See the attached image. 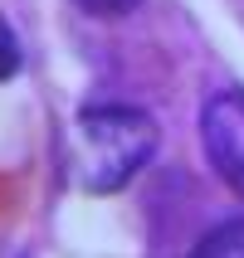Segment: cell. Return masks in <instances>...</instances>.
<instances>
[{
	"mask_svg": "<svg viewBox=\"0 0 244 258\" xmlns=\"http://www.w3.org/2000/svg\"><path fill=\"white\" fill-rule=\"evenodd\" d=\"M157 117L132 102H88L69 122V175L93 195L122 190L157 156Z\"/></svg>",
	"mask_w": 244,
	"mask_h": 258,
	"instance_id": "obj_1",
	"label": "cell"
},
{
	"mask_svg": "<svg viewBox=\"0 0 244 258\" xmlns=\"http://www.w3.org/2000/svg\"><path fill=\"white\" fill-rule=\"evenodd\" d=\"M201 142L215 175L234 195H244V88L215 93L201 107Z\"/></svg>",
	"mask_w": 244,
	"mask_h": 258,
	"instance_id": "obj_2",
	"label": "cell"
},
{
	"mask_svg": "<svg viewBox=\"0 0 244 258\" xmlns=\"http://www.w3.org/2000/svg\"><path fill=\"white\" fill-rule=\"evenodd\" d=\"M190 258H244V219L215 224L201 244L190 248Z\"/></svg>",
	"mask_w": 244,
	"mask_h": 258,
	"instance_id": "obj_3",
	"label": "cell"
},
{
	"mask_svg": "<svg viewBox=\"0 0 244 258\" xmlns=\"http://www.w3.org/2000/svg\"><path fill=\"white\" fill-rule=\"evenodd\" d=\"M20 63H25V49H20V39H15L10 20H0V83H5V78H15V73H20Z\"/></svg>",
	"mask_w": 244,
	"mask_h": 258,
	"instance_id": "obj_4",
	"label": "cell"
},
{
	"mask_svg": "<svg viewBox=\"0 0 244 258\" xmlns=\"http://www.w3.org/2000/svg\"><path fill=\"white\" fill-rule=\"evenodd\" d=\"M78 10H88V15H98V20H122V15H132L142 0H73Z\"/></svg>",
	"mask_w": 244,
	"mask_h": 258,
	"instance_id": "obj_5",
	"label": "cell"
}]
</instances>
